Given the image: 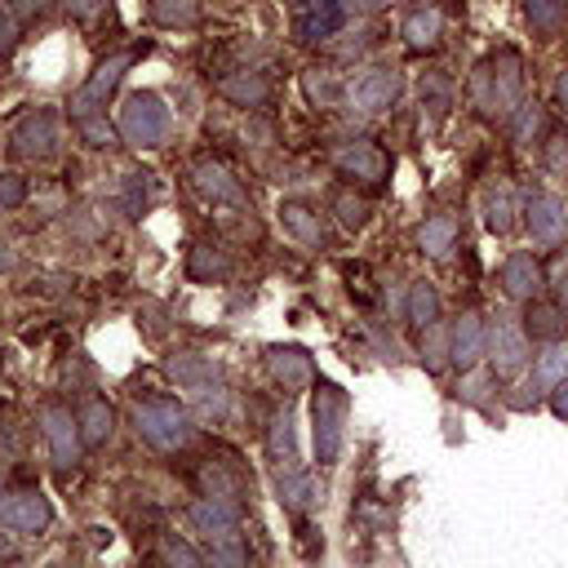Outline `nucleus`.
Here are the masks:
<instances>
[{"label": "nucleus", "mask_w": 568, "mask_h": 568, "mask_svg": "<svg viewBox=\"0 0 568 568\" xmlns=\"http://www.w3.org/2000/svg\"><path fill=\"white\" fill-rule=\"evenodd\" d=\"M470 98L484 115L510 120L524 106V62H519V53L501 49L488 62H479L475 75H470Z\"/></svg>", "instance_id": "obj_1"}, {"label": "nucleus", "mask_w": 568, "mask_h": 568, "mask_svg": "<svg viewBox=\"0 0 568 568\" xmlns=\"http://www.w3.org/2000/svg\"><path fill=\"white\" fill-rule=\"evenodd\" d=\"M133 426H138V435H142L155 453H178V448H186L191 435H195L191 413H186L178 399H169V395H146V399H138V404H133Z\"/></svg>", "instance_id": "obj_2"}, {"label": "nucleus", "mask_w": 568, "mask_h": 568, "mask_svg": "<svg viewBox=\"0 0 568 568\" xmlns=\"http://www.w3.org/2000/svg\"><path fill=\"white\" fill-rule=\"evenodd\" d=\"M169 124H173V115H169L164 98H160V93H151V89L129 93V98H124V106H120V120H115L120 138H124L129 146H138V151L160 146V142L169 138Z\"/></svg>", "instance_id": "obj_3"}, {"label": "nucleus", "mask_w": 568, "mask_h": 568, "mask_svg": "<svg viewBox=\"0 0 568 568\" xmlns=\"http://www.w3.org/2000/svg\"><path fill=\"white\" fill-rule=\"evenodd\" d=\"M342 426H346V390L333 382H315L311 399V439H315V462L328 466L342 453Z\"/></svg>", "instance_id": "obj_4"}, {"label": "nucleus", "mask_w": 568, "mask_h": 568, "mask_svg": "<svg viewBox=\"0 0 568 568\" xmlns=\"http://www.w3.org/2000/svg\"><path fill=\"white\" fill-rule=\"evenodd\" d=\"M133 58L138 53H111L106 62H98L93 67V75L71 93V120H84V115H102V106H106V98L115 93V84L124 80V71L133 67Z\"/></svg>", "instance_id": "obj_5"}, {"label": "nucleus", "mask_w": 568, "mask_h": 568, "mask_svg": "<svg viewBox=\"0 0 568 568\" xmlns=\"http://www.w3.org/2000/svg\"><path fill=\"white\" fill-rule=\"evenodd\" d=\"M40 430H44V444H49V462L58 470H71L80 462V448H84L80 417L71 408H62V404H44L40 408Z\"/></svg>", "instance_id": "obj_6"}, {"label": "nucleus", "mask_w": 568, "mask_h": 568, "mask_svg": "<svg viewBox=\"0 0 568 568\" xmlns=\"http://www.w3.org/2000/svg\"><path fill=\"white\" fill-rule=\"evenodd\" d=\"M333 164H337L342 178H355V182H368V186L390 173V155H386L373 138H351V142H342V146L333 151Z\"/></svg>", "instance_id": "obj_7"}, {"label": "nucleus", "mask_w": 568, "mask_h": 568, "mask_svg": "<svg viewBox=\"0 0 568 568\" xmlns=\"http://www.w3.org/2000/svg\"><path fill=\"white\" fill-rule=\"evenodd\" d=\"M399 89H404V80H399L395 67H368V71L346 89V98H351V106L377 115V111H390V106H395Z\"/></svg>", "instance_id": "obj_8"}, {"label": "nucleus", "mask_w": 568, "mask_h": 568, "mask_svg": "<svg viewBox=\"0 0 568 568\" xmlns=\"http://www.w3.org/2000/svg\"><path fill=\"white\" fill-rule=\"evenodd\" d=\"M346 9L342 0H293V36L302 44H320L328 36H337Z\"/></svg>", "instance_id": "obj_9"}, {"label": "nucleus", "mask_w": 568, "mask_h": 568, "mask_svg": "<svg viewBox=\"0 0 568 568\" xmlns=\"http://www.w3.org/2000/svg\"><path fill=\"white\" fill-rule=\"evenodd\" d=\"M484 355L493 359V377H515L528 359V333L497 315V324L488 328V351Z\"/></svg>", "instance_id": "obj_10"}, {"label": "nucleus", "mask_w": 568, "mask_h": 568, "mask_svg": "<svg viewBox=\"0 0 568 568\" xmlns=\"http://www.w3.org/2000/svg\"><path fill=\"white\" fill-rule=\"evenodd\" d=\"M0 524L13 532H44L53 524V506L40 488H22V493H9L0 501Z\"/></svg>", "instance_id": "obj_11"}, {"label": "nucleus", "mask_w": 568, "mask_h": 568, "mask_svg": "<svg viewBox=\"0 0 568 568\" xmlns=\"http://www.w3.org/2000/svg\"><path fill=\"white\" fill-rule=\"evenodd\" d=\"M266 368H271L275 386H284V395H297V390H306V386L320 382L315 359L302 346H271L266 351Z\"/></svg>", "instance_id": "obj_12"}, {"label": "nucleus", "mask_w": 568, "mask_h": 568, "mask_svg": "<svg viewBox=\"0 0 568 568\" xmlns=\"http://www.w3.org/2000/svg\"><path fill=\"white\" fill-rule=\"evenodd\" d=\"M186 519H191V528L200 532V537H235V528H240V506L231 501V497H213V493H204L200 501H191V510H186Z\"/></svg>", "instance_id": "obj_13"}, {"label": "nucleus", "mask_w": 568, "mask_h": 568, "mask_svg": "<svg viewBox=\"0 0 568 568\" xmlns=\"http://www.w3.org/2000/svg\"><path fill=\"white\" fill-rule=\"evenodd\" d=\"M484 351H488V328H484V320H479L475 311H462L457 324H453V333H448V359H453L462 373H470Z\"/></svg>", "instance_id": "obj_14"}, {"label": "nucleus", "mask_w": 568, "mask_h": 568, "mask_svg": "<svg viewBox=\"0 0 568 568\" xmlns=\"http://www.w3.org/2000/svg\"><path fill=\"white\" fill-rule=\"evenodd\" d=\"M524 222H528V235L537 244H564L568 240V209L555 195H532L524 209Z\"/></svg>", "instance_id": "obj_15"}, {"label": "nucleus", "mask_w": 568, "mask_h": 568, "mask_svg": "<svg viewBox=\"0 0 568 568\" xmlns=\"http://www.w3.org/2000/svg\"><path fill=\"white\" fill-rule=\"evenodd\" d=\"M53 142H58V111H31V115H22L18 129H13V151L27 155V160L49 155Z\"/></svg>", "instance_id": "obj_16"}, {"label": "nucleus", "mask_w": 568, "mask_h": 568, "mask_svg": "<svg viewBox=\"0 0 568 568\" xmlns=\"http://www.w3.org/2000/svg\"><path fill=\"white\" fill-rule=\"evenodd\" d=\"M541 284H546V275H541V262H537L532 253H510V257L501 262V288H506L515 302H532V297L541 293Z\"/></svg>", "instance_id": "obj_17"}, {"label": "nucleus", "mask_w": 568, "mask_h": 568, "mask_svg": "<svg viewBox=\"0 0 568 568\" xmlns=\"http://www.w3.org/2000/svg\"><path fill=\"white\" fill-rule=\"evenodd\" d=\"M191 182H195V191L204 195V200H213V204H240L244 200V186L231 178V169L226 164H217V160H200L195 169H191Z\"/></svg>", "instance_id": "obj_18"}, {"label": "nucleus", "mask_w": 568, "mask_h": 568, "mask_svg": "<svg viewBox=\"0 0 568 568\" xmlns=\"http://www.w3.org/2000/svg\"><path fill=\"white\" fill-rule=\"evenodd\" d=\"M399 36H404V44H408L413 53H435L439 40H444V18H439V9H413V13L404 18Z\"/></svg>", "instance_id": "obj_19"}, {"label": "nucleus", "mask_w": 568, "mask_h": 568, "mask_svg": "<svg viewBox=\"0 0 568 568\" xmlns=\"http://www.w3.org/2000/svg\"><path fill=\"white\" fill-rule=\"evenodd\" d=\"M280 222H284V231H288L293 240H302L306 248H324V222H320V213H315L311 204L284 200V204H280Z\"/></svg>", "instance_id": "obj_20"}, {"label": "nucleus", "mask_w": 568, "mask_h": 568, "mask_svg": "<svg viewBox=\"0 0 568 568\" xmlns=\"http://www.w3.org/2000/svg\"><path fill=\"white\" fill-rule=\"evenodd\" d=\"M275 493H280V506L293 510V515H306V510L315 506V484H311V475L297 470V466H280V470H275Z\"/></svg>", "instance_id": "obj_21"}, {"label": "nucleus", "mask_w": 568, "mask_h": 568, "mask_svg": "<svg viewBox=\"0 0 568 568\" xmlns=\"http://www.w3.org/2000/svg\"><path fill=\"white\" fill-rule=\"evenodd\" d=\"M80 417V439L89 444V448H98V444H106L111 439V430H115V413H111V404L106 399H84V408L75 413Z\"/></svg>", "instance_id": "obj_22"}, {"label": "nucleus", "mask_w": 568, "mask_h": 568, "mask_svg": "<svg viewBox=\"0 0 568 568\" xmlns=\"http://www.w3.org/2000/svg\"><path fill=\"white\" fill-rule=\"evenodd\" d=\"M453 244H457V222H453L448 213L426 217V222L417 226V248H422L426 257H448Z\"/></svg>", "instance_id": "obj_23"}, {"label": "nucleus", "mask_w": 568, "mask_h": 568, "mask_svg": "<svg viewBox=\"0 0 568 568\" xmlns=\"http://www.w3.org/2000/svg\"><path fill=\"white\" fill-rule=\"evenodd\" d=\"M564 328H568V320H564V306H555V302H537V297L528 302V315H524V333L555 342V337H564Z\"/></svg>", "instance_id": "obj_24"}, {"label": "nucleus", "mask_w": 568, "mask_h": 568, "mask_svg": "<svg viewBox=\"0 0 568 568\" xmlns=\"http://www.w3.org/2000/svg\"><path fill=\"white\" fill-rule=\"evenodd\" d=\"M217 89H222V98H231V102H240V106H262L266 93H271L257 71H235V75H226Z\"/></svg>", "instance_id": "obj_25"}, {"label": "nucleus", "mask_w": 568, "mask_h": 568, "mask_svg": "<svg viewBox=\"0 0 568 568\" xmlns=\"http://www.w3.org/2000/svg\"><path fill=\"white\" fill-rule=\"evenodd\" d=\"M404 311H408V320H413L417 328H430V324L439 320V293H435V284H430V280H413Z\"/></svg>", "instance_id": "obj_26"}, {"label": "nucleus", "mask_w": 568, "mask_h": 568, "mask_svg": "<svg viewBox=\"0 0 568 568\" xmlns=\"http://www.w3.org/2000/svg\"><path fill=\"white\" fill-rule=\"evenodd\" d=\"M186 275L191 280H222L226 275V253L217 248V244H191V253H186Z\"/></svg>", "instance_id": "obj_27"}, {"label": "nucleus", "mask_w": 568, "mask_h": 568, "mask_svg": "<svg viewBox=\"0 0 568 568\" xmlns=\"http://www.w3.org/2000/svg\"><path fill=\"white\" fill-rule=\"evenodd\" d=\"M266 453H271V462H280V466H293V462H297V444H293V417H288V408L271 417Z\"/></svg>", "instance_id": "obj_28"}, {"label": "nucleus", "mask_w": 568, "mask_h": 568, "mask_svg": "<svg viewBox=\"0 0 568 568\" xmlns=\"http://www.w3.org/2000/svg\"><path fill=\"white\" fill-rule=\"evenodd\" d=\"M524 18H528L532 31L555 36L568 22V0H524Z\"/></svg>", "instance_id": "obj_29"}, {"label": "nucleus", "mask_w": 568, "mask_h": 568, "mask_svg": "<svg viewBox=\"0 0 568 568\" xmlns=\"http://www.w3.org/2000/svg\"><path fill=\"white\" fill-rule=\"evenodd\" d=\"M532 377H537L541 390H555V386L568 377V342H564V337L550 342V351L537 359V373H532Z\"/></svg>", "instance_id": "obj_30"}, {"label": "nucleus", "mask_w": 568, "mask_h": 568, "mask_svg": "<svg viewBox=\"0 0 568 568\" xmlns=\"http://www.w3.org/2000/svg\"><path fill=\"white\" fill-rule=\"evenodd\" d=\"M302 89H306V98H311L315 106H333V102L342 98L337 75H333V71H324V67H311V71L302 75Z\"/></svg>", "instance_id": "obj_31"}, {"label": "nucleus", "mask_w": 568, "mask_h": 568, "mask_svg": "<svg viewBox=\"0 0 568 568\" xmlns=\"http://www.w3.org/2000/svg\"><path fill=\"white\" fill-rule=\"evenodd\" d=\"M484 226H488L493 235H506V231L515 226V200H510V191H497V195L484 204Z\"/></svg>", "instance_id": "obj_32"}, {"label": "nucleus", "mask_w": 568, "mask_h": 568, "mask_svg": "<svg viewBox=\"0 0 568 568\" xmlns=\"http://www.w3.org/2000/svg\"><path fill=\"white\" fill-rule=\"evenodd\" d=\"M333 209H337V222H342L346 231H359V226L368 222V200H359V195H351V191H337V195H333Z\"/></svg>", "instance_id": "obj_33"}, {"label": "nucleus", "mask_w": 568, "mask_h": 568, "mask_svg": "<svg viewBox=\"0 0 568 568\" xmlns=\"http://www.w3.org/2000/svg\"><path fill=\"white\" fill-rule=\"evenodd\" d=\"M204 559H213V564H231V568H235V564L248 559V546L240 541V532H235V537H213L209 550H204Z\"/></svg>", "instance_id": "obj_34"}, {"label": "nucleus", "mask_w": 568, "mask_h": 568, "mask_svg": "<svg viewBox=\"0 0 568 568\" xmlns=\"http://www.w3.org/2000/svg\"><path fill=\"white\" fill-rule=\"evenodd\" d=\"M200 9V0H151V13L164 22V27H178V22H191Z\"/></svg>", "instance_id": "obj_35"}, {"label": "nucleus", "mask_w": 568, "mask_h": 568, "mask_svg": "<svg viewBox=\"0 0 568 568\" xmlns=\"http://www.w3.org/2000/svg\"><path fill=\"white\" fill-rule=\"evenodd\" d=\"M75 129L84 133V142H89V146H111V142H115V133H120V129H111V124H106V115H84V120H75Z\"/></svg>", "instance_id": "obj_36"}, {"label": "nucleus", "mask_w": 568, "mask_h": 568, "mask_svg": "<svg viewBox=\"0 0 568 568\" xmlns=\"http://www.w3.org/2000/svg\"><path fill=\"white\" fill-rule=\"evenodd\" d=\"M160 559H169V564H182V568H200V564H204V555H200L195 546L178 541V537H164V541H160Z\"/></svg>", "instance_id": "obj_37"}, {"label": "nucleus", "mask_w": 568, "mask_h": 568, "mask_svg": "<svg viewBox=\"0 0 568 568\" xmlns=\"http://www.w3.org/2000/svg\"><path fill=\"white\" fill-rule=\"evenodd\" d=\"M169 373H173V377H182V382H195V386H204V382H209L217 368H209L204 359L186 355V359H173V364H169Z\"/></svg>", "instance_id": "obj_38"}, {"label": "nucleus", "mask_w": 568, "mask_h": 568, "mask_svg": "<svg viewBox=\"0 0 568 568\" xmlns=\"http://www.w3.org/2000/svg\"><path fill=\"white\" fill-rule=\"evenodd\" d=\"M426 106H430V115H435V120H439V115H444V106H448V84H444L439 75H430V80L422 84V111H426Z\"/></svg>", "instance_id": "obj_39"}, {"label": "nucleus", "mask_w": 568, "mask_h": 568, "mask_svg": "<svg viewBox=\"0 0 568 568\" xmlns=\"http://www.w3.org/2000/svg\"><path fill=\"white\" fill-rule=\"evenodd\" d=\"M22 200H27V178L0 173V209H18Z\"/></svg>", "instance_id": "obj_40"}, {"label": "nucleus", "mask_w": 568, "mask_h": 568, "mask_svg": "<svg viewBox=\"0 0 568 568\" xmlns=\"http://www.w3.org/2000/svg\"><path fill=\"white\" fill-rule=\"evenodd\" d=\"M13 44H18V18H13V13H9V4L0 0V58H4Z\"/></svg>", "instance_id": "obj_41"}, {"label": "nucleus", "mask_w": 568, "mask_h": 568, "mask_svg": "<svg viewBox=\"0 0 568 568\" xmlns=\"http://www.w3.org/2000/svg\"><path fill=\"white\" fill-rule=\"evenodd\" d=\"M146 173H129V186H124V204H129V213H142V204H146V182H142Z\"/></svg>", "instance_id": "obj_42"}, {"label": "nucleus", "mask_w": 568, "mask_h": 568, "mask_svg": "<svg viewBox=\"0 0 568 568\" xmlns=\"http://www.w3.org/2000/svg\"><path fill=\"white\" fill-rule=\"evenodd\" d=\"M515 115H519V120H515V138H519V142H528V138L537 133V124H541V115H537V106H528V102H524V106H519Z\"/></svg>", "instance_id": "obj_43"}, {"label": "nucleus", "mask_w": 568, "mask_h": 568, "mask_svg": "<svg viewBox=\"0 0 568 568\" xmlns=\"http://www.w3.org/2000/svg\"><path fill=\"white\" fill-rule=\"evenodd\" d=\"M546 164H550L555 173H568V138H550V146H546Z\"/></svg>", "instance_id": "obj_44"}, {"label": "nucleus", "mask_w": 568, "mask_h": 568, "mask_svg": "<svg viewBox=\"0 0 568 568\" xmlns=\"http://www.w3.org/2000/svg\"><path fill=\"white\" fill-rule=\"evenodd\" d=\"M67 13L71 18H84V22L89 18H102L106 13V0H67Z\"/></svg>", "instance_id": "obj_45"}, {"label": "nucleus", "mask_w": 568, "mask_h": 568, "mask_svg": "<svg viewBox=\"0 0 568 568\" xmlns=\"http://www.w3.org/2000/svg\"><path fill=\"white\" fill-rule=\"evenodd\" d=\"M444 359H448V346H444V337H439V333H435V342H430V346L422 342V364H426V368H444Z\"/></svg>", "instance_id": "obj_46"}, {"label": "nucleus", "mask_w": 568, "mask_h": 568, "mask_svg": "<svg viewBox=\"0 0 568 568\" xmlns=\"http://www.w3.org/2000/svg\"><path fill=\"white\" fill-rule=\"evenodd\" d=\"M462 399H466V404H484V399H488V377H466Z\"/></svg>", "instance_id": "obj_47"}, {"label": "nucleus", "mask_w": 568, "mask_h": 568, "mask_svg": "<svg viewBox=\"0 0 568 568\" xmlns=\"http://www.w3.org/2000/svg\"><path fill=\"white\" fill-rule=\"evenodd\" d=\"M550 413H555L559 422H568V377H564V382L550 390Z\"/></svg>", "instance_id": "obj_48"}, {"label": "nucleus", "mask_w": 568, "mask_h": 568, "mask_svg": "<svg viewBox=\"0 0 568 568\" xmlns=\"http://www.w3.org/2000/svg\"><path fill=\"white\" fill-rule=\"evenodd\" d=\"M342 9H346V13H377L382 0H342Z\"/></svg>", "instance_id": "obj_49"}, {"label": "nucleus", "mask_w": 568, "mask_h": 568, "mask_svg": "<svg viewBox=\"0 0 568 568\" xmlns=\"http://www.w3.org/2000/svg\"><path fill=\"white\" fill-rule=\"evenodd\" d=\"M555 106L568 111V71H559V80H555Z\"/></svg>", "instance_id": "obj_50"}, {"label": "nucleus", "mask_w": 568, "mask_h": 568, "mask_svg": "<svg viewBox=\"0 0 568 568\" xmlns=\"http://www.w3.org/2000/svg\"><path fill=\"white\" fill-rule=\"evenodd\" d=\"M9 266H13V248L0 240V271H9Z\"/></svg>", "instance_id": "obj_51"}, {"label": "nucleus", "mask_w": 568, "mask_h": 568, "mask_svg": "<svg viewBox=\"0 0 568 568\" xmlns=\"http://www.w3.org/2000/svg\"><path fill=\"white\" fill-rule=\"evenodd\" d=\"M559 306H564V315H568V275H564V284H559Z\"/></svg>", "instance_id": "obj_52"}]
</instances>
